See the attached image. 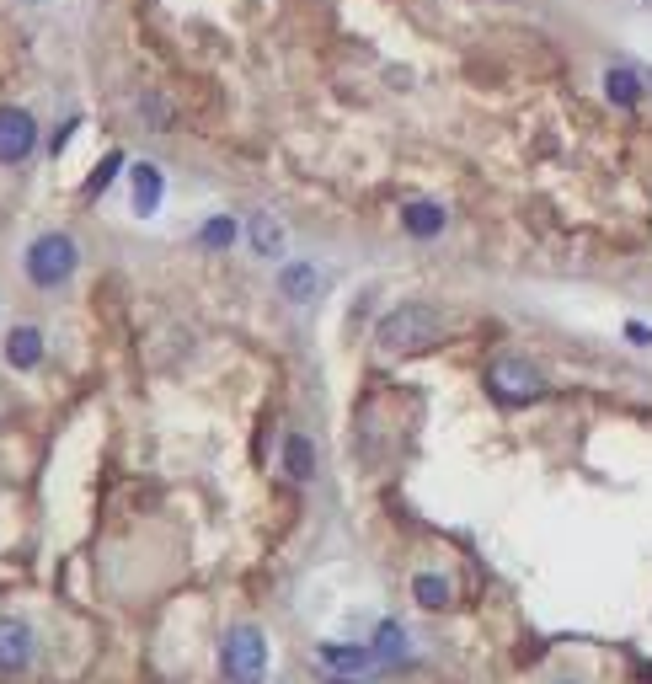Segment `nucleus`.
Listing matches in <instances>:
<instances>
[{
	"mask_svg": "<svg viewBox=\"0 0 652 684\" xmlns=\"http://www.w3.org/2000/svg\"><path fill=\"white\" fill-rule=\"evenodd\" d=\"M321 663L332 668V674H364L369 663H380L375 658V647H353V642H326L321 647Z\"/></svg>",
	"mask_w": 652,
	"mask_h": 684,
	"instance_id": "obj_8",
	"label": "nucleus"
},
{
	"mask_svg": "<svg viewBox=\"0 0 652 684\" xmlns=\"http://www.w3.org/2000/svg\"><path fill=\"white\" fill-rule=\"evenodd\" d=\"M198 241L220 252V246H230V241H236V220H230V214H214V220H209L204 230H198Z\"/></svg>",
	"mask_w": 652,
	"mask_h": 684,
	"instance_id": "obj_18",
	"label": "nucleus"
},
{
	"mask_svg": "<svg viewBox=\"0 0 652 684\" xmlns=\"http://www.w3.org/2000/svg\"><path fill=\"white\" fill-rule=\"evenodd\" d=\"M412 594H417L423 610H449V604H455V588H449V578H439V572H417Z\"/></svg>",
	"mask_w": 652,
	"mask_h": 684,
	"instance_id": "obj_13",
	"label": "nucleus"
},
{
	"mask_svg": "<svg viewBox=\"0 0 652 684\" xmlns=\"http://www.w3.org/2000/svg\"><path fill=\"white\" fill-rule=\"evenodd\" d=\"M38 145V123L27 107H0V166H17L27 161Z\"/></svg>",
	"mask_w": 652,
	"mask_h": 684,
	"instance_id": "obj_5",
	"label": "nucleus"
},
{
	"mask_svg": "<svg viewBox=\"0 0 652 684\" xmlns=\"http://www.w3.org/2000/svg\"><path fill=\"white\" fill-rule=\"evenodd\" d=\"M604 97L620 102V107L642 102V81H636V70H610V75H604Z\"/></svg>",
	"mask_w": 652,
	"mask_h": 684,
	"instance_id": "obj_15",
	"label": "nucleus"
},
{
	"mask_svg": "<svg viewBox=\"0 0 652 684\" xmlns=\"http://www.w3.org/2000/svg\"><path fill=\"white\" fill-rule=\"evenodd\" d=\"M401 225H407V236L433 241V236L444 230V209H439V204H428V198H412V204L401 209Z\"/></svg>",
	"mask_w": 652,
	"mask_h": 684,
	"instance_id": "obj_11",
	"label": "nucleus"
},
{
	"mask_svg": "<svg viewBox=\"0 0 652 684\" xmlns=\"http://www.w3.org/2000/svg\"><path fill=\"white\" fill-rule=\"evenodd\" d=\"M118 171H123V155H118V150H113V155H102L97 171H91V182H86V198H102V193H107V182H113Z\"/></svg>",
	"mask_w": 652,
	"mask_h": 684,
	"instance_id": "obj_17",
	"label": "nucleus"
},
{
	"mask_svg": "<svg viewBox=\"0 0 652 684\" xmlns=\"http://www.w3.org/2000/svg\"><path fill=\"white\" fill-rule=\"evenodd\" d=\"M129 182H134V214H150L161 209V171H155L150 161H139V166H129Z\"/></svg>",
	"mask_w": 652,
	"mask_h": 684,
	"instance_id": "obj_10",
	"label": "nucleus"
},
{
	"mask_svg": "<svg viewBox=\"0 0 652 684\" xmlns=\"http://www.w3.org/2000/svg\"><path fill=\"white\" fill-rule=\"evenodd\" d=\"M246 236H252V246L262 257H278L284 252V230H278L273 214H252V225H246Z\"/></svg>",
	"mask_w": 652,
	"mask_h": 684,
	"instance_id": "obj_14",
	"label": "nucleus"
},
{
	"mask_svg": "<svg viewBox=\"0 0 652 684\" xmlns=\"http://www.w3.org/2000/svg\"><path fill=\"white\" fill-rule=\"evenodd\" d=\"M33 652H38L33 626L17 615H0V674H27V668H33Z\"/></svg>",
	"mask_w": 652,
	"mask_h": 684,
	"instance_id": "obj_6",
	"label": "nucleus"
},
{
	"mask_svg": "<svg viewBox=\"0 0 652 684\" xmlns=\"http://www.w3.org/2000/svg\"><path fill=\"white\" fill-rule=\"evenodd\" d=\"M75 262H81V252H75V241L59 236V230H49V236H38L27 246V278H33L38 289H59L75 273Z\"/></svg>",
	"mask_w": 652,
	"mask_h": 684,
	"instance_id": "obj_3",
	"label": "nucleus"
},
{
	"mask_svg": "<svg viewBox=\"0 0 652 684\" xmlns=\"http://www.w3.org/2000/svg\"><path fill=\"white\" fill-rule=\"evenodd\" d=\"M375 342L385 353H396V359H407V353H428L433 342H444V316L433 305H396L391 316L375 326Z\"/></svg>",
	"mask_w": 652,
	"mask_h": 684,
	"instance_id": "obj_1",
	"label": "nucleus"
},
{
	"mask_svg": "<svg viewBox=\"0 0 652 684\" xmlns=\"http://www.w3.org/2000/svg\"><path fill=\"white\" fill-rule=\"evenodd\" d=\"M6 359H11V369H38L43 364V332L38 326H11L6 332Z\"/></svg>",
	"mask_w": 652,
	"mask_h": 684,
	"instance_id": "obj_7",
	"label": "nucleus"
},
{
	"mask_svg": "<svg viewBox=\"0 0 652 684\" xmlns=\"http://www.w3.org/2000/svg\"><path fill=\"white\" fill-rule=\"evenodd\" d=\"M487 391L503 401V407H530V401L546 396V375L524 359V353H503V359H492L487 369Z\"/></svg>",
	"mask_w": 652,
	"mask_h": 684,
	"instance_id": "obj_2",
	"label": "nucleus"
},
{
	"mask_svg": "<svg viewBox=\"0 0 652 684\" xmlns=\"http://www.w3.org/2000/svg\"><path fill=\"white\" fill-rule=\"evenodd\" d=\"M642 6H652V0H642Z\"/></svg>",
	"mask_w": 652,
	"mask_h": 684,
	"instance_id": "obj_19",
	"label": "nucleus"
},
{
	"mask_svg": "<svg viewBox=\"0 0 652 684\" xmlns=\"http://www.w3.org/2000/svg\"><path fill=\"white\" fill-rule=\"evenodd\" d=\"M278 289H284V300H294V305L316 300V289H321V273H316V262H289V268L278 273Z\"/></svg>",
	"mask_w": 652,
	"mask_h": 684,
	"instance_id": "obj_9",
	"label": "nucleus"
},
{
	"mask_svg": "<svg viewBox=\"0 0 652 684\" xmlns=\"http://www.w3.org/2000/svg\"><path fill=\"white\" fill-rule=\"evenodd\" d=\"M369 647H375V658H380V663H401V658H407V631H401L396 620H385Z\"/></svg>",
	"mask_w": 652,
	"mask_h": 684,
	"instance_id": "obj_16",
	"label": "nucleus"
},
{
	"mask_svg": "<svg viewBox=\"0 0 652 684\" xmlns=\"http://www.w3.org/2000/svg\"><path fill=\"white\" fill-rule=\"evenodd\" d=\"M220 663H225V679L230 684H257L268 674V642H262L257 626H236L220 647Z\"/></svg>",
	"mask_w": 652,
	"mask_h": 684,
	"instance_id": "obj_4",
	"label": "nucleus"
},
{
	"mask_svg": "<svg viewBox=\"0 0 652 684\" xmlns=\"http://www.w3.org/2000/svg\"><path fill=\"white\" fill-rule=\"evenodd\" d=\"M284 476L289 481H310V476H316V444H310L305 433H289V439H284Z\"/></svg>",
	"mask_w": 652,
	"mask_h": 684,
	"instance_id": "obj_12",
	"label": "nucleus"
}]
</instances>
